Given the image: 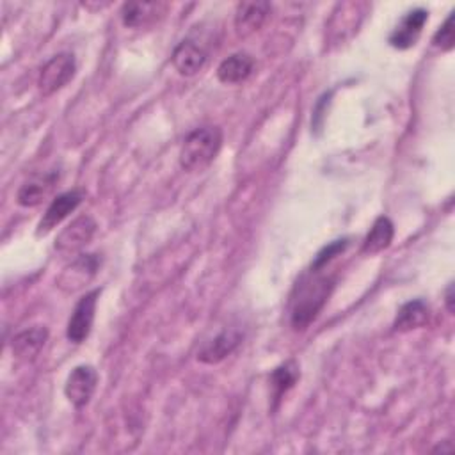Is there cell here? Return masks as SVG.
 I'll list each match as a JSON object with an SVG mask.
<instances>
[{
    "label": "cell",
    "mask_w": 455,
    "mask_h": 455,
    "mask_svg": "<svg viewBox=\"0 0 455 455\" xmlns=\"http://www.w3.org/2000/svg\"><path fill=\"white\" fill-rule=\"evenodd\" d=\"M299 377H300L299 364L293 359L274 368V371L270 373V384H272V398H274L275 405L281 400V396L286 395L295 386Z\"/></svg>",
    "instance_id": "obj_19"
},
{
    "label": "cell",
    "mask_w": 455,
    "mask_h": 455,
    "mask_svg": "<svg viewBox=\"0 0 455 455\" xmlns=\"http://www.w3.org/2000/svg\"><path fill=\"white\" fill-rule=\"evenodd\" d=\"M96 220L91 215H80L71 220L55 238V251L69 256L80 252L94 236L96 233Z\"/></svg>",
    "instance_id": "obj_6"
},
{
    "label": "cell",
    "mask_w": 455,
    "mask_h": 455,
    "mask_svg": "<svg viewBox=\"0 0 455 455\" xmlns=\"http://www.w3.org/2000/svg\"><path fill=\"white\" fill-rule=\"evenodd\" d=\"M428 316H430L428 304L423 299H412L398 309L396 318L393 322V329L398 332H407V331L423 327L428 322Z\"/></svg>",
    "instance_id": "obj_16"
},
{
    "label": "cell",
    "mask_w": 455,
    "mask_h": 455,
    "mask_svg": "<svg viewBox=\"0 0 455 455\" xmlns=\"http://www.w3.org/2000/svg\"><path fill=\"white\" fill-rule=\"evenodd\" d=\"M268 2H242L235 11V30L240 37H249L258 32L270 14Z\"/></svg>",
    "instance_id": "obj_11"
},
{
    "label": "cell",
    "mask_w": 455,
    "mask_h": 455,
    "mask_svg": "<svg viewBox=\"0 0 455 455\" xmlns=\"http://www.w3.org/2000/svg\"><path fill=\"white\" fill-rule=\"evenodd\" d=\"M46 339H48V329L44 325L25 329L12 338V352L21 359L34 357L44 347Z\"/></svg>",
    "instance_id": "obj_18"
},
{
    "label": "cell",
    "mask_w": 455,
    "mask_h": 455,
    "mask_svg": "<svg viewBox=\"0 0 455 455\" xmlns=\"http://www.w3.org/2000/svg\"><path fill=\"white\" fill-rule=\"evenodd\" d=\"M101 288H94L91 291H87L85 295H82L78 299V302L73 307V313L68 320V327H66V336L71 343H84L92 329L94 323V315H96V304L100 299Z\"/></svg>",
    "instance_id": "obj_4"
},
{
    "label": "cell",
    "mask_w": 455,
    "mask_h": 455,
    "mask_svg": "<svg viewBox=\"0 0 455 455\" xmlns=\"http://www.w3.org/2000/svg\"><path fill=\"white\" fill-rule=\"evenodd\" d=\"M432 44L441 48L443 52H450L455 44V32H453V12L448 14L444 23L435 30L432 37Z\"/></svg>",
    "instance_id": "obj_21"
},
{
    "label": "cell",
    "mask_w": 455,
    "mask_h": 455,
    "mask_svg": "<svg viewBox=\"0 0 455 455\" xmlns=\"http://www.w3.org/2000/svg\"><path fill=\"white\" fill-rule=\"evenodd\" d=\"M172 66L183 76L196 75L206 62V52L192 39H183L176 44L171 55Z\"/></svg>",
    "instance_id": "obj_14"
},
{
    "label": "cell",
    "mask_w": 455,
    "mask_h": 455,
    "mask_svg": "<svg viewBox=\"0 0 455 455\" xmlns=\"http://www.w3.org/2000/svg\"><path fill=\"white\" fill-rule=\"evenodd\" d=\"M98 386V371L91 364H78L71 370L64 384V395L75 409H84Z\"/></svg>",
    "instance_id": "obj_7"
},
{
    "label": "cell",
    "mask_w": 455,
    "mask_h": 455,
    "mask_svg": "<svg viewBox=\"0 0 455 455\" xmlns=\"http://www.w3.org/2000/svg\"><path fill=\"white\" fill-rule=\"evenodd\" d=\"M101 258L98 254H78L57 277V286L64 293H75L84 288L100 270Z\"/></svg>",
    "instance_id": "obj_5"
},
{
    "label": "cell",
    "mask_w": 455,
    "mask_h": 455,
    "mask_svg": "<svg viewBox=\"0 0 455 455\" xmlns=\"http://www.w3.org/2000/svg\"><path fill=\"white\" fill-rule=\"evenodd\" d=\"M393 236H395V226H393L391 219L386 217V215H379L373 220L366 238L363 240L361 252H364V254H379V252H382L384 249H387L391 245Z\"/></svg>",
    "instance_id": "obj_17"
},
{
    "label": "cell",
    "mask_w": 455,
    "mask_h": 455,
    "mask_svg": "<svg viewBox=\"0 0 455 455\" xmlns=\"http://www.w3.org/2000/svg\"><path fill=\"white\" fill-rule=\"evenodd\" d=\"M323 270L307 268L297 279L290 295V325L293 331L307 329L327 304L334 288V277Z\"/></svg>",
    "instance_id": "obj_1"
},
{
    "label": "cell",
    "mask_w": 455,
    "mask_h": 455,
    "mask_svg": "<svg viewBox=\"0 0 455 455\" xmlns=\"http://www.w3.org/2000/svg\"><path fill=\"white\" fill-rule=\"evenodd\" d=\"M220 146L222 130L219 126H199L185 137L180 149V165L188 172H199L217 158Z\"/></svg>",
    "instance_id": "obj_2"
},
{
    "label": "cell",
    "mask_w": 455,
    "mask_h": 455,
    "mask_svg": "<svg viewBox=\"0 0 455 455\" xmlns=\"http://www.w3.org/2000/svg\"><path fill=\"white\" fill-rule=\"evenodd\" d=\"M75 71V55L69 52H60L41 68V73L37 76V87L44 96H50L60 91L69 80H73Z\"/></svg>",
    "instance_id": "obj_3"
},
{
    "label": "cell",
    "mask_w": 455,
    "mask_h": 455,
    "mask_svg": "<svg viewBox=\"0 0 455 455\" xmlns=\"http://www.w3.org/2000/svg\"><path fill=\"white\" fill-rule=\"evenodd\" d=\"M444 302H446V309L450 311V313H453L455 311V297H453V283H450L448 284V288H446V291H444Z\"/></svg>",
    "instance_id": "obj_22"
},
{
    "label": "cell",
    "mask_w": 455,
    "mask_h": 455,
    "mask_svg": "<svg viewBox=\"0 0 455 455\" xmlns=\"http://www.w3.org/2000/svg\"><path fill=\"white\" fill-rule=\"evenodd\" d=\"M348 247V238H338V240H332L331 243L323 245L316 256L313 258L311 261V267L309 268H316V270H322L325 268L336 256H339L345 249Z\"/></svg>",
    "instance_id": "obj_20"
},
{
    "label": "cell",
    "mask_w": 455,
    "mask_h": 455,
    "mask_svg": "<svg viewBox=\"0 0 455 455\" xmlns=\"http://www.w3.org/2000/svg\"><path fill=\"white\" fill-rule=\"evenodd\" d=\"M84 197H85V192L80 188H73L53 197L37 224V235H46L55 226H59L69 213H73L80 206Z\"/></svg>",
    "instance_id": "obj_9"
},
{
    "label": "cell",
    "mask_w": 455,
    "mask_h": 455,
    "mask_svg": "<svg viewBox=\"0 0 455 455\" xmlns=\"http://www.w3.org/2000/svg\"><path fill=\"white\" fill-rule=\"evenodd\" d=\"M59 180L57 171H50L44 174H36L30 180H27L18 194H16V203L23 208H34L44 201V197L52 192Z\"/></svg>",
    "instance_id": "obj_12"
},
{
    "label": "cell",
    "mask_w": 455,
    "mask_h": 455,
    "mask_svg": "<svg viewBox=\"0 0 455 455\" xmlns=\"http://www.w3.org/2000/svg\"><path fill=\"white\" fill-rule=\"evenodd\" d=\"M242 338L243 334L235 327L220 331L217 336L201 345L197 350V361L204 364H217L224 361L242 343Z\"/></svg>",
    "instance_id": "obj_10"
},
{
    "label": "cell",
    "mask_w": 455,
    "mask_h": 455,
    "mask_svg": "<svg viewBox=\"0 0 455 455\" xmlns=\"http://www.w3.org/2000/svg\"><path fill=\"white\" fill-rule=\"evenodd\" d=\"M165 7L162 2H126L121 7V21L124 27L142 28L164 16Z\"/></svg>",
    "instance_id": "obj_13"
},
{
    "label": "cell",
    "mask_w": 455,
    "mask_h": 455,
    "mask_svg": "<svg viewBox=\"0 0 455 455\" xmlns=\"http://www.w3.org/2000/svg\"><path fill=\"white\" fill-rule=\"evenodd\" d=\"M254 59L247 52H236L226 57L217 68V78L222 84H240L251 76Z\"/></svg>",
    "instance_id": "obj_15"
},
{
    "label": "cell",
    "mask_w": 455,
    "mask_h": 455,
    "mask_svg": "<svg viewBox=\"0 0 455 455\" xmlns=\"http://www.w3.org/2000/svg\"><path fill=\"white\" fill-rule=\"evenodd\" d=\"M428 20V11L423 7H416L407 11L402 20L396 23L393 32L387 37V43L396 50H409L416 44L425 23Z\"/></svg>",
    "instance_id": "obj_8"
}]
</instances>
